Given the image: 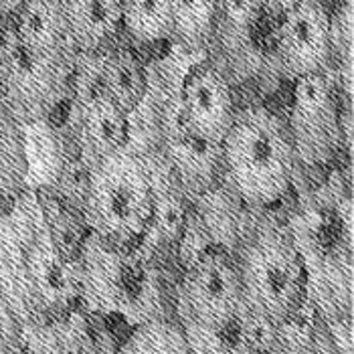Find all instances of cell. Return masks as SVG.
I'll return each instance as SVG.
<instances>
[{"instance_id": "obj_2", "label": "cell", "mask_w": 354, "mask_h": 354, "mask_svg": "<svg viewBox=\"0 0 354 354\" xmlns=\"http://www.w3.org/2000/svg\"><path fill=\"white\" fill-rule=\"evenodd\" d=\"M298 166L283 118L266 106L237 109L221 142V185L245 207L266 209L290 192Z\"/></svg>"}, {"instance_id": "obj_6", "label": "cell", "mask_w": 354, "mask_h": 354, "mask_svg": "<svg viewBox=\"0 0 354 354\" xmlns=\"http://www.w3.org/2000/svg\"><path fill=\"white\" fill-rule=\"evenodd\" d=\"M342 201L318 194L288 221V227L304 261L306 292L316 290L320 292L318 296H324L328 290L348 300L353 281V233L351 209L344 213Z\"/></svg>"}, {"instance_id": "obj_26", "label": "cell", "mask_w": 354, "mask_h": 354, "mask_svg": "<svg viewBox=\"0 0 354 354\" xmlns=\"http://www.w3.org/2000/svg\"><path fill=\"white\" fill-rule=\"evenodd\" d=\"M0 2H4V4H10V6H15V8H17V6H19L23 0H0Z\"/></svg>"}, {"instance_id": "obj_14", "label": "cell", "mask_w": 354, "mask_h": 354, "mask_svg": "<svg viewBox=\"0 0 354 354\" xmlns=\"http://www.w3.org/2000/svg\"><path fill=\"white\" fill-rule=\"evenodd\" d=\"M97 91L130 113L148 93V69L130 49H106L95 61Z\"/></svg>"}, {"instance_id": "obj_12", "label": "cell", "mask_w": 354, "mask_h": 354, "mask_svg": "<svg viewBox=\"0 0 354 354\" xmlns=\"http://www.w3.org/2000/svg\"><path fill=\"white\" fill-rule=\"evenodd\" d=\"M160 152L191 203L221 183V144L178 132L164 138Z\"/></svg>"}, {"instance_id": "obj_5", "label": "cell", "mask_w": 354, "mask_h": 354, "mask_svg": "<svg viewBox=\"0 0 354 354\" xmlns=\"http://www.w3.org/2000/svg\"><path fill=\"white\" fill-rule=\"evenodd\" d=\"M73 51H37L12 37L0 45V108L21 126L47 122L73 95Z\"/></svg>"}, {"instance_id": "obj_16", "label": "cell", "mask_w": 354, "mask_h": 354, "mask_svg": "<svg viewBox=\"0 0 354 354\" xmlns=\"http://www.w3.org/2000/svg\"><path fill=\"white\" fill-rule=\"evenodd\" d=\"M12 37L37 51H67L63 0H23L17 6Z\"/></svg>"}, {"instance_id": "obj_9", "label": "cell", "mask_w": 354, "mask_h": 354, "mask_svg": "<svg viewBox=\"0 0 354 354\" xmlns=\"http://www.w3.org/2000/svg\"><path fill=\"white\" fill-rule=\"evenodd\" d=\"M180 292L189 326L218 328L245 308L237 266L221 249H211L185 270Z\"/></svg>"}, {"instance_id": "obj_11", "label": "cell", "mask_w": 354, "mask_h": 354, "mask_svg": "<svg viewBox=\"0 0 354 354\" xmlns=\"http://www.w3.org/2000/svg\"><path fill=\"white\" fill-rule=\"evenodd\" d=\"M75 104L73 138L77 158L93 168L104 158L128 148V113L122 111L106 95L93 93Z\"/></svg>"}, {"instance_id": "obj_21", "label": "cell", "mask_w": 354, "mask_h": 354, "mask_svg": "<svg viewBox=\"0 0 354 354\" xmlns=\"http://www.w3.org/2000/svg\"><path fill=\"white\" fill-rule=\"evenodd\" d=\"M122 354H191L187 334L166 322H148L130 334Z\"/></svg>"}, {"instance_id": "obj_18", "label": "cell", "mask_w": 354, "mask_h": 354, "mask_svg": "<svg viewBox=\"0 0 354 354\" xmlns=\"http://www.w3.org/2000/svg\"><path fill=\"white\" fill-rule=\"evenodd\" d=\"M25 128V144H27L28 160V189L32 183L37 189H51L65 164L71 160L67 152V144L63 134H59L47 122H37Z\"/></svg>"}, {"instance_id": "obj_1", "label": "cell", "mask_w": 354, "mask_h": 354, "mask_svg": "<svg viewBox=\"0 0 354 354\" xmlns=\"http://www.w3.org/2000/svg\"><path fill=\"white\" fill-rule=\"evenodd\" d=\"M0 290L12 310L67 308L80 294V255L57 243L37 192L0 218Z\"/></svg>"}, {"instance_id": "obj_25", "label": "cell", "mask_w": 354, "mask_h": 354, "mask_svg": "<svg viewBox=\"0 0 354 354\" xmlns=\"http://www.w3.org/2000/svg\"><path fill=\"white\" fill-rule=\"evenodd\" d=\"M300 0H261V4H263V10H268V12H272L275 17H279V15H283L286 10H290L294 4H298Z\"/></svg>"}, {"instance_id": "obj_8", "label": "cell", "mask_w": 354, "mask_h": 354, "mask_svg": "<svg viewBox=\"0 0 354 354\" xmlns=\"http://www.w3.org/2000/svg\"><path fill=\"white\" fill-rule=\"evenodd\" d=\"M334 51V23L322 0H300L279 15L275 59L292 82L326 73Z\"/></svg>"}, {"instance_id": "obj_20", "label": "cell", "mask_w": 354, "mask_h": 354, "mask_svg": "<svg viewBox=\"0 0 354 354\" xmlns=\"http://www.w3.org/2000/svg\"><path fill=\"white\" fill-rule=\"evenodd\" d=\"M174 21V41L187 51L205 47L215 35L218 0H168Z\"/></svg>"}, {"instance_id": "obj_13", "label": "cell", "mask_w": 354, "mask_h": 354, "mask_svg": "<svg viewBox=\"0 0 354 354\" xmlns=\"http://www.w3.org/2000/svg\"><path fill=\"white\" fill-rule=\"evenodd\" d=\"M63 12L75 55L104 53L122 30V0H63Z\"/></svg>"}, {"instance_id": "obj_22", "label": "cell", "mask_w": 354, "mask_h": 354, "mask_svg": "<svg viewBox=\"0 0 354 354\" xmlns=\"http://www.w3.org/2000/svg\"><path fill=\"white\" fill-rule=\"evenodd\" d=\"M239 322H241L243 344L249 354H272L275 351L277 334H279L277 322L247 306L239 314Z\"/></svg>"}, {"instance_id": "obj_24", "label": "cell", "mask_w": 354, "mask_h": 354, "mask_svg": "<svg viewBox=\"0 0 354 354\" xmlns=\"http://www.w3.org/2000/svg\"><path fill=\"white\" fill-rule=\"evenodd\" d=\"M17 324L15 310L0 290V354H17Z\"/></svg>"}, {"instance_id": "obj_19", "label": "cell", "mask_w": 354, "mask_h": 354, "mask_svg": "<svg viewBox=\"0 0 354 354\" xmlns=\"http://www.w3.org/2000/svg\"><path fill=\"white\" fill-rule=\"evenodd\" d=\"M122 28L142 45L174 41L168 0H122Z\"/></svg>"}, {"instance_id": "obj_3", "label": "cell", "mask_w": 354, "mask_h": 354, "mask_svg": "<svg viewBox=\"0 0 354 354\" xmlns=\"http://www.w3.org/2000/svg\"><path fill=\"white\" fill-rule=\"evenodd\" d=\"M235 266L247 308L281 324L301 306L306 270L288 223L257 218L237 249Z\"/></svg>"}, {"instance_id": "obj_4", "label": "cell", "mask_w": 354, "mask_h": 354, "mask_svg": "<svg viewBox=\"0 0 354 354\" xmlns=\"http://www.w3.org/2000/svg\"><path fill=\"white\" fill-rule=\"evenodd\" d=\"M80 213L87 233L109 245L140 243L152 218V187L144 160L122 148L95 164Z\"/></svg>"}, {"instance_id": "obj_15", "label": "cell", "mask_w": 354, "mask_h": 354, "mask_svg": "<svg viewBox=\"0 0 354 354\" xmlns=\"http://www.w3.org/2000/svg\"><path fill=\"white\" fill-rule=\"evenodd\" d=\"M191 207L194 215L203 223V227L207 229L209 237L213 239L215 249H221L225 253L239 249L247 235L243 225L245 205L225 185L218 183L215 189L194 198Z\"/></svg>"}, {"instance_id": "obj_10", "label": "cell", "mask_w": 354, "mask_h": 354, "mask_svg": "<svg viewBox=\"0 0 354 354\" xmlns=\"http://www.w3.org/2000/svg\"><path fill=\"white\" fill-rule=\"evenodd\" d=\"M178 109L191 136L221 144L237 113L233 87L223 69L209 59L192 63L180 82Z\"/></svg>"}, {"instance_id": "obj_7", "label": "cell", "mask_w": 354, "mask_h": 354, "mask_svg": "<svg viewBox=\"0 0 354 354\" xmlns=\"http://www.w3.org/2000/svg\"><path fill=\"white\" fill-rule=\"evenodd\" d=\"M286 126L300 166L316 168L334 160L344 144V130L326 73L294 82Z\"/></svg>"}, {"instance_id": "obj_17", "label": "cell", "mask_w": 354, "mask_h": 354, "mask_svg": "<svg viewBox=\"0 0 354 354\" xmlns=\"http://www.w3.org/2000/svg\"><path fill=\"white\" fill-rule=\"evenodd\" d=\"M28 189L25 128L0 108V209L12 207Z\"/></svg>"}, {"instance_id": "obj_23", "label": "cell", "mask_w": 354, "mask_h": 354, "mask_svg": "<svg viewBox=\"0 0 354 354\" xmlns=\"http://www.w3.org/2000/svg\"><path fill=\"white\" fill-rule=\"evenodd\" d=\"M261 12H263L261 0H218L215 30L225 28L235 37H245L251 27L257 23Z\"/></svg>"}]
</instances>
